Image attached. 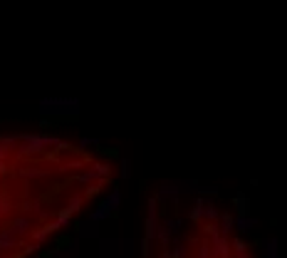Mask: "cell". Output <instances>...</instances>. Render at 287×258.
<instances>
[{
	"instance_id": "6da1fadb",
	"label": "cell",
	"mask_w": 287,
	"mask_h": 258,
	"mask_svg": "<svg viewBox=\"0 0 287 258\" xmlns=\"http://www.w3.org/2000/svg\"><path fill=\"white\" fill-rule=\"evenodd\" d=\"M191 191H201V194H218L215 186H198L196 181H186V179H164L161 181V189L156 194V199L161 204H169V201H176L181 194H191Z\"/></svg>"
},
{
	"instance_id": "7a4b0ae2",
	"label": "cell",
	"mask_w": 287,
	"mask_h": 258,
	"mask_svg": "<svg viewBox=\"0 0 287 258\" xmlns=\"http://www.w3.org/2000/svg\"><path fill=\"white\" fill-rule=\"evenodd\" d=\"M134 238H102L99 256L102 258H131L134 256Z\"/></svg>"
},
{
	"instance_id": "3957f363",
	"label": "cell",
	"mask_w": 287,
	"mask_h": 258,
	"mask_svg": "<svg viewBox=\"0 0 287 258\" xmlns=\"http://www.w3.org/2000/svg\"><path fill=\"white\" fill-rule=\"evenodd\" d=\"M40 112L42 114H77L80 112V102L69 99V97H50L40 102Z\"/></svg>"
},
{
	"instance_id": "277c9868",
	"label": "cell",
	"mask_w": 287,
	"mask_h": 258,
	"mask_svg": "<svg viewBox=\"0 0 287 258\" xmlns=\"http://www.w3.org/2000/svg\"><path fill=\"white\" fill-rule=\"evenodd\" d=\"M109 174H112V169H109V164H92L87 171H82L80 176H77V181L80 184H87V186H99L104 179H109Z\"/></svg>"
},
{
	"instance_id": "5b68a950",
	"label": "cell",
	"mask_w": 287,
	"mask_h": 258,
	"mask_svg": "<svg viewBox=\"0 0 287 258\" xmlns=\"http://www.w3.org/2000/svg\"><path fill=\"white\" fill-rule=\"evenodd\" d=\"M156 228H159V199H149V216H146V238L156 241Z\"/></svg>"
},
{
	"instance_id": "8992f818",
	"label": "cell",
	"mask_w": 287,
	"mask_h": 258,
	"mask_svg": "<svg viewBox=\"0 0 287 258\" xmlns=\"http://www.w3.org/2000/svg\"><path fill=\"white\" fill-rule=\"evenodd\" d=\"M77 233H80V238H99V224L87 219L77 226Z\"/></svg>"
},
{
	"instance_id": "52a82bcc",
	"label": "cell",
	"mask_w": 287,
	"mask_h": 258,
	"mask_svg": "<svg viewBox=\"0 0 287 258\" xmlns=\"http://www.w3.org/2000/svg\"><path fill=\"white\" fill-rule=\"evenodd\" d=\"M18 246V233L13 228H5L3 233H0V253H8Z\"/></svg>"
},
{
	"instance_id": "ba28073f",
	"label": "cell",
	"mask_w": 287,
	"mask_h": 258,
	"mask_svg": "<svg viewBox=\"0 0 287 258\" xmlns=\"http://www.w3.org/2000/svg\"><path fill=\"white\" fill-rule=\"evenodd\" d=\"M262 258H280V241L275 236L270 238H262Z\"/></svg>"
},
{
	"instance_id": "9c48e42d",
	"label": "cell",
	"mask_w": 287,
	"mask_h": 258,
	"mask_svg": "<svg viewBox=\"0 0 287 258\" xmlns=\"http://www.w3.org/2000/svg\"><path fill=\"white\" fill-rule=\"evenodd\" d=\"M255 224H258V221H255L250 214H238V216H235V228H238L240 233H250V231L255 228Z\"/></svg>"
},
{
	"instance_id": "30bf717a",
	"label": "cell",
	"mask_w": 287,
	"mask_h": 258,
	"mask_svg": "<svg viewBox=\"0 0 287 258\" xmlns=\"http://www.w3.org/2000/svg\"><path fill=\"white\" fill-rule=\"evenodd\" d=\"M121 199H124V196H121V189H112V191L107 194V196H104V204H107V206H109V211L114 214V211L121 206Z\"/></svg>"
},
{
	"instance_id": "8fae6325",
	"label": "cell",
	"mask_w": 287,
	"mask_h": 258,
	"mask_svg": "<svg viewBox=\"0 0 287 258\" xmlns=\"http://www.w3.org/2000/svg\"><path fill=\"white\" fill-rule=\"evenodd\" d=\"M218 216H221V211L215 209V204H213L210 199H205V206H203V221H205V224H213V221H218Z\"/></svg>"
},
{
	"instance_id": "7c38bea8",
	"label": "cell",
	"mask_w": 287,
	"mask_h": 258,
	"mask_svg": "<svg viewBox=\"0 0 287 258\" xmlns=\"http://www.w3.org/2000/svg\"><path fill=\"white\" fill-rule=\"evenodd\" d=\"M69 221H72V214L64 209V211H59V214H57V219H55V221H52L47 228H50V233H52V231H59V228H64Z\"/></svg>"
},
{
	"instance_id": "4fadbf2b",
	"label": "cell",
	"mask_w": 287,
	"mask_h": 258,
	"mask_svg": "<svg viewBox=\"0 0 287 258\" xmlns=\"http://www.w3.org/2000/svg\"><path fill=\"white\" fill-rule=\"evenodd\" d=\"M218 221H221V233H223V236H228V233L235 228V216L228 214V211H223V214L218 216Z\"/></svg>"
},
{
	"instance_id": "5bb4252c",
	"label": "cell",
	"mask_w": 287,
	"mask_h": 258,
	"mask_svg": "<svg viewBox=\"0 0 287 258\" xmlns=\"http://www.w3.org/2000/svg\"><path fill=\"white\" fill-rule=\"evenodd\" d=\"M109 216H112V211H109V206H107L104 201H102V204H97V209H94V211L89 214V219H92V221H97V224L107 221Z\"/></svg>"
},
{
	"instance_id": "9a60e30c",
	"label": "cell",
	"mask_w": 287,
	"mask_h": 258,
	"mask_svg": "<svg viewBox=\"0 0 287 258\" xmlns=\"http://www.w3.org/2000/svg\"><path fill=\"white\" fill-rule=\"evenodd\" d=\"M233 206H235L238 214H248V211H250V199L240 191V194H235V196H233Z\"/></svg>"
},
{
	"instance_id": "2e32d148",
	"label": "cell",
	"mask_w": 287,
	"mask_h": 258,
	"mask_svg": "<svg viewBox=\"0 0 287 258\" xmlns=\"http://www.w3.org/2000/svg\"><path fill=\"white\" fill-rule=\"evenodd\" d=\"M80 256H82L80 241H72V243H67V246L62 248V253H59V258H80Z\"/></svg>"
},
{
	"instance_id": "e0dca14e",
	"label": "cell",
	"mask_w": 287,
	"mask_h": 258,
	"mask_svg": "<svg viewBox=\"0 0 287 258\" xmlns=\"http://www.w3.org/2000/svg\"><path fill=\"white\" fill-rule=\"evenodd\" d=\"M181 226H183V221L176 219V216H169V219L164 221V228L169 231V236H176V233L181 231Z\"/></svg>"
},
{
	"instance_id": "ac0fdd59",
	"label": "cell",
	"mask_w": 287,
	"mask_h": 258,
	"mask_svg": "<svg viewBox=\"0 0 287 258\" xmlns=\"http://www.w3.org/2000/svg\"><path fill=\"white\" fill-rule=\"evenodd\" d=\"M203 206H205V196H198V199H196V204H193V209H191V214H188V216H191V219H193V221H201V219H203Z\"/></svg>"
},
{
	"instance_id": "d6986e66",
	"label": "cell",
	"mask_w": 287,
	"mask_h": 258,
	"mask_svg": "<svg viewBox=\"0 0 287 258\" xmlns=\"http://www.w3.org/2000/svg\"><path fill=\"white\" fill-rule=\"evenodd\" d=\"M18 236H23V233H28L30 231V219H25V216H20V219H15L13 221V226H10Z\"/></svg>"
},
{
	"instance_id": "ffe728a7",
	"label": "cell",
	"mask_w": 287,
	"mask_h": 258,
	"mask_svg": "<svg viewBox=\"0 0 287 258\" xmlns=\"http://www.w3.org/2000/svg\"><path fill=\"white\" fill-rule=\"evenodd\" d=\"M82 204H85V196H82V194H75V196L69 199V204H67V211L69 214H77L82 209Z\"/></svg>"
},
{
	"instance_id": "44dd1931",
	"label": "cell",
	"mask_w": 287,
	"mask_h": 258,
	"mask_svg": "<svg viewBox=\"0 0 287 258\" xmlns=\"http://www.w3.org/2000/svg\"><path fill=\"white\" fill-rule=\"evenodd\" d=\"M233 246V253H235V258H250V253H248V248H245V243L238 238V241H233L230 243Z\"/></svg>"
},
{
	"instance_id": "7402d4cb",
	"label": "cell",
	"mask_w": 287,
	"mask_h": 258,
	"mask_svg": "<svg viewBox=\"0 0 287 258\" xmlns=\"http://www.w3.org/2000/svg\"><path fill=\"white\" fill-rule=\"evenodd\" d=\"M166 256L169 258H186V243H176L171 251L166 248Z\"/></svg>"
},
{
	"instance_id": "603a6c76",
	"label": "cell",
	"mask_w": 287,
	"mask_h": 258,
	"mask_svg": "<svg viewBox=\"0 0 287 258\" xmlns=\"http://www.w3.org/2000/svg\"><path fill=\"white\" fill-rule=\"evenodd\" d=\"M151 246H154V241L144 236V243H141V256H144V258H149V256L154 253V248H151Z\"/></svg>"
},
{
	"instance_id": "cb8c5ba5",
	"label": "cell",
	"mask_w": 287,
	"mask_h": 258,
	"mask_svg": "<svg viewBox=\"0 0 287 258\" xmlns=\"http://www.w3.org/2000/svg\"><path fill=\"white\" fill-rule=\"evenodd\" d=\"M47 236H50V228H47V226H45V228H40V231H35V233H32V238H35V243H37V246H40V243H42V241H45V238H47Z\"/></svg>"
},
{
	"instance_id": "d4e9b609",
	"label": "cell",
	"mask_w": 287,
	"mask_h": 258,
	"mask_svg": "<svg viewBox=\"0 0 287 258\" xmlns=\"http://www.w3.org/2000/svg\"><path fill=\"white\" fill-rule=\"evenodd\" d=\"M97 144H99V142H97V139H89V137H82V139L77 142L80 149H89V147H97Z\"/></svg>"
},
{
	"instance_id": "484cf974",
	"label": "cell",
	"mask_w": 287,
	"mask_h": 258,
	"mask_svg": "<svg viewBox=\"0 0 287 258\" xmlns=\"http://www.w3.org/2000/svg\"><path fill=\"white\" fill-rule=\"evenodd\" d=\"M129 176H131V161L121 159V179H129Z\"/></svg>"
},
{
	"instance_id": "4316f807",
	"label": "cell",
	"mask_w": 287,
	"mask_h": 258,
	"mask_svg": "<svg viewBox=\"0 0 287 258\" xmlns=\"http://www.w3.org/2000/svg\"><path fill=\"white\" fill-rule=\"evenodd\" d=\"M196 258H210V251H208V246H201V251H198V256Z\"/></svg>"
},
{
	"instance_id": "83f0119b",
	"label": "cell",
	"mask_w": 287,
	"mask_h": 258,
	"mask_svg": "<svg viewBox=\"0 0 287 258\" xmlns=\"http://www.w3.org/2000/svg\"><path fill=\"white\" fill-rule=\"evenodd\" d=\"M3 258H20V256H3Z\"/></svg>"
},
{
	"instance_id": "f1b7e54d",
	"label": "cell",
	"mask_w": 287,
	"mask_h": 258,
	"mask_svg": "<svg viewBox=\"0 0 287 258\" xmlns=\"http://www.w3.org/2000/svg\"><path fill=\"white\" fill-rule=\"evenodd\" d=\"M42 258H59V256H42Z\"/></svg>"
}]
</instances>
